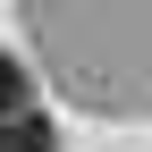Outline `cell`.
<instances>
[{
  "instance_id": "6da1fadb",
  "label": "cell",
  "mask_w": 152,
  "mask_h": 152,
  "mask_svg": "<svg viewBox=\"0 0 152 152\" xmlns=\"http://www.w3.org/2000/svg\"><path fill=\"white\" fill-rule=\"evenodd\" d=\"M0 152H59V135H51V118H17V127H0Z\"/></svg>"
},
{
  "instance_id": "7a4b0ae2",
  "label": "cell",
  "mask_w": 152,
  "mask_h": 152,
  "mask_svg": "<svg viewBox=\"0 0 152 152\" xmlns=\"http://www.w3.org/2000/svg\"><path fill=\"white\" fill-rule=\"evenodd\" d=\"M26 118V76H17V59L0 51V127H17Z\"/></svg>"
}]
</instances>
